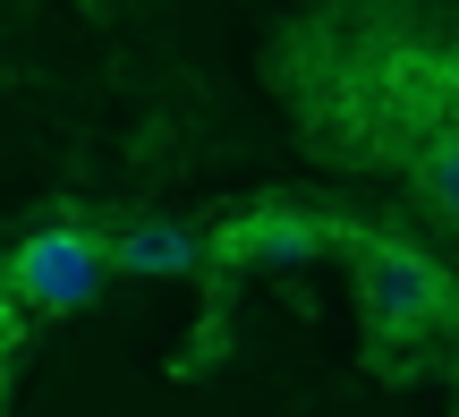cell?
Listing matches in <instances>:
<instances>
[{
	"mask_svg": "<svg viewBox=\"0 0 459 417\" xmlns=\"http://www.w3.org/2000/svg\"><path fill=\"white\" fill-rule=\"evenodd\" d=\"M426 196L459 222V128H443V136L426 145Z\"/></svg>",
	"mask_w": 459,
	"mask_h": 417,
	"instance_id": "cell-5",
	"label": "cell"
},
{
	"mask_svg": "<svg viewBox=\"0 0 459 417\" xmlns=\"http://www.w3.org/2000/svg\"><path fill=\"white\" fill-rule=\"evenodd\" d=\"M324 222L315 213H290V204H247L238 222H221L213 256L221 265H255V273H281V265H315L324 256Z\"/></svg>",
	"mask_w": 459,
	"mask_h": 417,
	"instance_id": "cell-3",
	"label": "cell"
},
{
	"mask_svg": "<svg viewBox=\"0 0 459 417\" xmlns=\"http://www.w3.org/2000/svg\"><path fill=\"white\" fill-rule=\"evenodd\" d=\"M213 265V248H204L196 230H179V222H128V230L111 239V273H145V282H187V273Z\"/></svg>",
	"mask_w": 459,
	"mask_h": 417,
	"instance_id": "cell-4",
	"label": "cell"
},
{
	"mask_svg": "<svg viewBox=\"0 0 459 417\" xmlns=\"http://www.w3.org/2000/svg\"><path fill=\"white\" fill-rule=\"evenodd\" d=\"M102 273H111V239L77 230V222H51V230H34L26 248L9 256L17 299L43 307V316H77V307H94Z\"/></svg>",
	"mask_w": 459,
	"mask_h": 417,
	"instance_id": "cell-1",
	"label": "cell"
},
{
	"mask_svg": "<svg viewBox=\"0 0 459 417\" xmlns=\"http://www.w3.org/2000/svg\"><path fill=\"white\" fill-rule=\"evenodd\" d=\"M349 256H358V299H366V324H375V333H426L451 307L443 265H426V256L400 248V239H358Z\"/></svg>",
	"mask_w": 459,
	"mask_h": 417,
	"instance_id": "cell-2",
	"label": "cell"
}]
</instances>
